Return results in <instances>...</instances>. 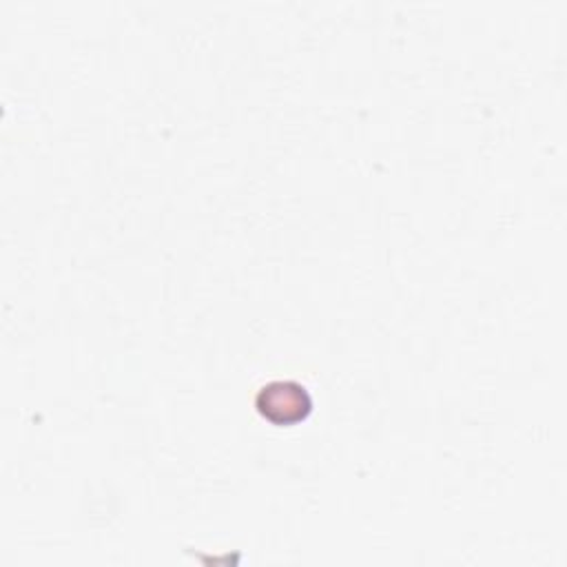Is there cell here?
<instances>
[{
	"mask_svg": "<svg viewBox=\"0 0 567 567\" xmlns=\"http://www.w3.org/2000/svg\"><path fill=\"white\" fill-rule=\"evenodd\" d=\"M310 410L312 396L297 381H270L257 394V412L279 427L301 423Z\"/></svg>",
	"mask_w": 567,
	"mask_h": 567,
	"instance_id": "6da1fadb",
	"label": "cell"
}]
</instances>
